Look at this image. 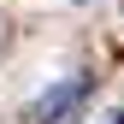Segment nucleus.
<instances>
[{"label":"nucleus","instance_id":"obj_1","mask_svg":"<svg viewBox=\"0 0 124 124\" xmlns=\"http://www.w3.org/2000/svg\"><path fill=\"white\" fill-rule=\"evenodd\" d=\"M83 95H89V77H71V83H59L53 95L36 106V124H65V112H71V106L83 101Z\"/></svg>","mask_w":124,"mask_h":124},{"label":"nucleus","instance_id":"obj_2","mask_svg":"<svg viewBox=\"0 0 124 124\" xmlns=\"http://www.w3.org/2000/svg\"><path fill=\"white\" fill-rule=\"evenodd\" d=\"M118 124H124V118H118Z\"/></svg>","mask_w":124,"mask_h":124}]
</instances>
